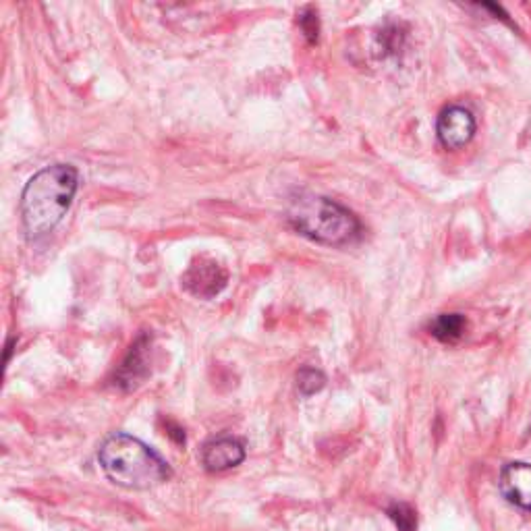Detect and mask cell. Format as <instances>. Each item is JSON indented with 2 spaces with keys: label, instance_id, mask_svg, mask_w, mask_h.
Segmentation results:
<instances>
[{
  "label": "cell",
  "instance_id": "6da1fadb",
  "mask_svg": "<svg viewBox=\"0 0 531 531\" xmlns=\"http://www.w3.org/2000/svg\"><path fill=\"white\" fill-rule=\"evenodd\" d=\"M79 187L71 164H52L27 181L21 193V220L30 239L46 237L67 216Z\"/></svg>",
  "mask_w": 531,
  "mask_h": 531
},
{
  "label": "cell",
  "instance_id": "7a4b0ae2",
  "mask_svg": "<svg viewBox=\"0 0 531 531\" xmlns=\"http://www.w3.org/2000/svg\"><path fill=\"white\" fill-rule=\"evenodd\" d=\"M98 461L110 482L127 490H150L173 478V469L146 442L115 432L98 449Z\"/></svg>",
  "mask_w": 531,
  "mask_h": 531
},
{
  "label": "cell",
  "instance_id": "3957f363",
  "mask_svg": "<svg viewBox=\"0 0 531 531\" xmlns=\"http://www.w3.org/2000/svg\"><path fill=\"white\" fill-rule=\"evenodd\" d=\"M287 218L297 233L324 245L343 247L361 235V222L349 208L316 193L295 195Z\"/></svg>",
  "mask_w": 531,
  "mask_h": 531
},
{
  "label": "cell",
  "instance_id": "277c9868",
  "mask_svg": "<svg viewBox=\"0 0 531 531\" xmlns=\"http://www.w3.org/2000/svg\"><path fill=\"white\" fill-rule=\"evenodd\" d=\"M229 283V274L210 256H200L191 262L187 272L181 278V285L187 293L200 299H212L225 291Z\"/></svg>",
  "mask_w": 531,
  "mask_h": 531
},
{
  "label": "cell",
  "instance_id": "5b68a950",
  "mask_svg": "<svg viewBox=\"0 0 531 531\" xmlns=\"http://www.w3.org/2000/svg\"><path fill=\"white\" fill-rule=\"evenodd\" d=\"M436 133L446 150H459L467 146L475 135V117L465 106L455 104L444 108L436 123Z\"/></svg>",
  "mask_w": 531,
  "mask_h": 531
},
{
  "label": "cell",
  "instance_id": "8992f818",
  "mask_svg": "<svg viewBox=\"0 0 531 531\" xmlns=\"http://www.w3.org/2000/svg\"><path fill=\"white\" fill-rule=\"evenodd\" d=\"M245 461V444L235 436H218L204 444L202 465L208 471H227Z\"/></svg>",
  "mask_w": 531,
  "mask_h": 531
},
{
  "label": "cell",
  "instance_id": "52a82bcc",
  "mask_svg": "<svg viewBox=\"0 0 531 531\" xmlns=\"http://www.w3.org/2000/svg\"><path fill=\"white\" fill-rule=\"evenodd\" d=\"M500 492L513 505L531 511V465L509 463L500 471Z\"/></svg>",
  "mask_w": 531,
  "mask_h": 531
},
{
  "label": "cell",
  "instance_id": "ba28073f",
  "mask_svg": "<svg viewBox=\"0 0 531 531\" xmlns=\"http://www.w3.org/2000/svg\"><path fill=\"white\" fill-rule=\"evenodd\" d=\"M150 349L152 347H150L148 334H142V337L133 343L129 355L123 361V366L117 372V384L121 388L133 390L148 378V374H150Z\"/></svg>",
  "mask_w": 531,
  "mask_h": 531
},
{
  "label": "cell",
  "instance_id": "9c48e42d",
  "mask_svg": "<svg viewBox=\"0 0 531 531\" xmlns=\"http://www.w3.org/2000/svg\"><path fill=\"white\" fill-rule=\"evenodd\" d=\"M428 328L432 337L440 343H455L465 334L467 320L461 314H440L430 322Z\"/></svg>",
  "mask_w": 531,
  "mask_h": 531
},
{
  "label": "cell",
  "instance_id": "30bf717a",
  "mask_svg": "<svg viewBox=\"0 0 531 531\" xmlns=\"http://www.w3.org/2000/svg\"><path fill=\"white\" fill-rule=\"evenodd\" d=\"M326 384V378L320 370H314V368H303L299 374H297V388L299 393L303 397H312L316 393H320V390L324 388Z\"/></svg>",
  "mask_w": 531,
  "mask_h": 531
},
{
  "label": "cell",
  "instance_id": "8fae6325",
  "mask_svg": "<svg viewBox=\"0 0 531 531\" xmlns=\"http://www.w3.org/2000/svg\"><path fill=\"white\" fill-rule=\"evenodd\" d=\"M386 515L395 521L399 531H415L417 529V515L409 505H405V502H397V505L388 507Z\"/></svg>",
  "mask_w": 531,
  "mask_h": 531
},
{
  "label": "cell",
  "instance_id": "7c38bea8",
  "mask_svg": "<svg viewBox=\"0 0 531 531\" xmlns=\"http://www.w3.org/2000/svg\"><path fill=\"white\" fill-rule=\"evenodd\" d=\"M299 25L305 34V38L310 40L312 44L318 42V34H320V21H318V13L312 7H305L299 15Z\"/></svg>",
  "mask_w": 531,
  "mask_h": 531
}]
</instances>
